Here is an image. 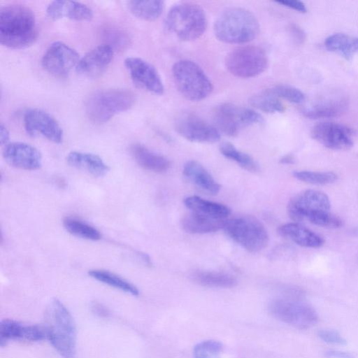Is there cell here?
Instances as JSON below:
<instances>
[{
	"label": "cell",
	"mask_w": 358,
	"mask_h": 358,
	"mask_svg": "<svg viewBox=\"0 0 358 358\" xmlns=\"http://www.w3.org/2000/svg\"><path fill=\"white\" fill-rule=\"evenodd\" d=\"M47 339L64 358H73L76 352V329L72 315L66 306L54 299L45 313Z\"/></svg>",
	"instance_id": "2"
},
{
	"label": "cell",
	"mask_w": 358,
	"mask_h": 358,
	"mask_svg": "<svg viewBox=\"0 0 358 358\" xmlns=\"http://www.w3.org/2000/svg\"><path fill=\"white\" fill-rule=\"evenodd\" d=\"M308 220L315 225L331 229L339 228L343 224L342 219L330 211L314 214Z\"/></svg>",
	"instance_id": "38"
},
{
	"label": "cell",
	"mask_w": 358,
	"mask_h": 358,
	"mask_svg": "<svg viewBox=\"0 0 358 358\" xmlns=\"http://www.w3.org/2000/svg\"><path fill=\"white\" fill-rule=\"evenodd\" d=\"M259 24L250 10L230 8L224 10L214 24L216 38L226 43L242 44L254 40L259 33Z\"/></svg>",
	"instance_id": "3"
},
{
	"label": "cell",
	"mask_w": 358,
	"mask_h": 358,
	"mask_svg": "<svg viewBox=\"0 0 358 358\" xmlns=\"http://www.w3.org/2000/svg\"><path fill=\"white\" fill-rule=\"evenodd\" d=\"M278 232L282 237L305 248H317L324 243L322 236L297 223L281 225L278 229Z\"/></svg>",
	"instance_id": "20"
},
{
	"label": "cell",
	"mask_w": 358,
	"mask_h": 358,
	"mask_svg": "<svg viewBox=\"0 0 358 358\" xmlns=\"http://www.w3.org/2000/svg\"><path fill=\"white\" fill-rule=\"evenodd\" d=\"M124 66L131 78L140 87L155 94H162L164 87L156 69L145 60L129 57L124 59Z\"/></svg>",
	"instance_id": "16"
},
{
	"label": "cell",
	"mask_w": 358,
	"mask_h": 358,
	"mask_svg": "<svg viewBox=\"0 0 358 358\" xmlns=\"http://www.w3.org/2000/svg\"><path fill=\"white\" fill-rule=\"evenodd\" d=\"M172 75L178 91L190 101L204 99L213 92L210 80L194 62L188 59L176 62L172 67Z\"/></svg>",
	"instance_id": "6"
},
{
	"label": "cell",
	"mask_w": 358,
	"mask_h": 358,
	"mask_svg": "<svg viewBox=\"0 0 358 358\" xmlns=\"http://www.w3.org/2000/svg\"><path fill=\"white\" fill-rule=\"evenodd\" d=\"M225 221L192 211L182 218V227L190 234H207L222 229Z\"/></svg>",
	"instance_id": "24"
},
{
	"label": "cell",
	"mask_w": 358,
	"mask_h": 358,
	"mask_svg": "<svg viewBox=\"0 0 358 358\" xmlns=\"http://www.w3.org/2000/svg\"><path fill=\"white\" fill-rule=\"evenodd\" d=\"M88 274L92 278L108 285L110 287L120 289L134 296L139 294V290L130 282L122 277L102 269H93L88 271Z\"/></svg>",
	"instance_id": "30"
},
{
	"label": "cell",
	"mask_w": 358,
	"mask_h": 358,
	"mask_svg": "<svg viewBox=\"0 0 358 358\" xmlns=\"http://www.w3.org/2000/svg\"><path fill=\"white\" fill-rule=\"evenodd\" d=\"M66 159L70 166L94 176H103L109 171L108 166L95 154L72 151L67 155Z\"/></svg>",
	"instance_id": "22"
},
{
	"label": "cell",
	"mask_w": 358,
	"mask_h": 358,
	"mask_svg": "<svg viewBox=\"0 0 358 358\" xmlns=\"http://www.w3.org/2000/svg\"><path fill=\"white\" fill-rule=\"evenodd\" d=\"M63 225L69 233L77 237L92 241H97L101 238V234L99 230L74 217L68 216L64 217Z\"/></svg>",
	"instance_id": "31"
},
{
	"label": "cell",
	"mask_w": 358,
	"mask_h": 358,
	"mask_svg": "<svg viewBox=\"0 0 358 358\" xmlns=\"http://www.w3.org/2000/svg\"><path fill=\"white\" fill-rule=\"evenodd\" d=\"M297 180L313 185H327L336 181L338 176L333 172L300 171L293 173Z\"/></svg>",
	"instance_id": "34"
},
{
	"label": "cell",
	"mask_w": 358,
	"mask_h": 358,
	"mask_svg": "<svg viewBox=\"0 0 358 358\" xmlns=\"http://www.w3.org/2000/svg\"><path fill=\"white\" fill-rule=\"evenodd\" d=\"M183 174L193 183L208 193L215 195L220 189V185L199 162L190 160L183 167Z\"/></svg>",
	"instance_id": "23"
},
{
	"label": "cell",
	"mask_w": 358,
	"mask_h": 358,
	"mask_svg": "<svg viewBox=\"0 0 358 358\" xmlns=\"http://www.w3.org/2000/svg\"><path fill=\"white\" fill-rule=\"evenodd\" d=\"M278 3L285 7L289 8L300 13H306L307 9L306 5L300 1L296 0H283L276 1Z\"/></svg>",
	"instance_id": "40"
},
{
	"label": "cell",
	"mask_w": 358,
	"mask_h": 358,
	"mask_svg": "<svg viewBox=\"0 0 358 358\" xmlns=\"http://www.w3.org/2000/svg\"><path fill=\"white\" fill-rule=\"evenodd\" d=\"M325 355L328 358H354L350 353L339 350L327 351Z\"/></svg>",
	"instance_id": "41"
},
{
	"label": "cell",
	"mask_w": 358,
	"mask_h": 358,
	"mask_svg": "<svg viewBox=\"0 0 358 358\" xmlns=\"http://www.w3.org/2000/svg\"><path fill=\"white\" fill-rule=\"evenodd\" d=\"M47 338L45 327L39 325H23L20 323L15 334V340L39 341Z\"/></svg>",
	"instance_id": "35"
},
{
	"label": "cell",
	"mask_w": 358,
	"mask_h": 358,
	"mask_svg": "<svg viewBox=\"0 0 358 358\" xmlns=\"http://www.w3.org/2000/svg\"><path fill=\"white\" fill-rule=\"evenodd\" d=\"M2 155L10 166L23 170H37L42 166V155L34 146L23 143L13 142L6 145Z\"/></svg>",
	"instance_id": "17"
},
{
	"label": "cell",
	"mask_w": 358,
	"mask_h": 358,
	"mask_svg": "<svg viewBox=\"0 0 358 358\" xmlns=\"http://www.w3.org/2000/svg\"><path fill=\"white\" fill-rule=\"evenodd\" d=\"M319 337L324 342L336 345L346 344V340L337 331L322 329L318 332Z\"/></svg>",
	"instance_id": "39"
},
{
	"label": "cell",
	"mask_w": 358,
	"mask_h": 358,
	"mask_svg": "<svg viewBox=\"0 0 358 358\" xmlns=\"http://www.w3.org/2000/svg\"><path fill=\"white\" fill-rule=\"evenodd\" d=\"M268 309L275 318L301 329L314 326L318 320L317 314L310 305L295 298L274 299Z\"/></svg>",
	"instance_id": "9"
},
{
	"label": "cell",
	"mask_w": 358,
	"mask_h": 358,
	"mask_svg": "<svg viewBox=\"0 0 358 358\" xmlns=\"http://www.w3.org/2000/svg\"><path fill=\"white\" fill-rule=\"evenodd\" d=\"M324 46L329 51L336 52L349 60L358 53V37L336 33L325 39Z\"/></svg>",
	"instance_id": "27"
},
{
	"label": "cell",
	"mask_w": 358,
	"mask_h": 358,
	"mask_svg": "<svg viewBox=\"0 0 358 358\" xmlns=\"http://www.w3.org/2000/svg\"><path fill=\"white\" fill-rule=\"evenodd\" d=\"M165 25L180 40L192 41L204 34L207 18L203 9L197 3L181 2L169 10Z\"/></svg>",
	"instance_id": "5"
},
{
	"label": "cell",
	"mask_w": 358,
	"mask_h": 358,
	"mask_svg": "<svg viewBox=\"0 0 358 358\" xmlns=\"http://www.w3.org/2000/svg\"><path fill=\"white\" fill-rule=\"evenodd\" d=\"M184 203L192 212L220 220H227L230 215V208L222 203L203 199L197 196L185 199Z\"/></svg>",
	"instance_id": "26"
},
{
	"label": "cell",
	"mask_w": 358,
	"mask_h": 358,
	"mask_svg": "<svg viewBox=\"0 0 358 358\" xmlns=\"http://www.w3.org/2000/svg\"><path fill=\"white\" fill-rule=\"evenodd\" d=\"M135 101V94L131 90L122 88L102 90L87 98L85 112L92 122L103 124L115 115L130 109Z\"/></svg>",
	"instance_id": "4"
},
{
	"label": "cell",
	"mask_w": 358,
	"mask_h": 358,
	"mask_svg": "<svg viewBox=\"0 0 358 358\" xmlns=\"http://www.w3.org/2000/svg\"><path fill=\"white\" fill-rule=\"evenodd\" d=\"M190 278L195 283L209 287L231 288L236 285V279L225 273L203 270L194 271Z\"/></svg>",
	"instance_id": "28"
},
{
	"label": "cell",
	"mask_w": 358,
	"mask_h": 358,
	"mask_svg": "<svg viewBox=\"0 0 358 358\" xmlns=\"http://www.w3.org/2000/svg\"><path fill=\"white\" fill-rule=\"evenodd\" d=\"M24 126L30 136L41 135L55 143H61L64 134L56 119L48 112L31 108L24 115Z\"/></svg>",
	"instance_id": "13"
},
{
	"label": "cell",
	"mask_w": 358,
	"mask_h": 358,
	"mask_svg": "<svg viewBox=\"0 0 358 358\" xmlns=\"http://www.w3.org/2000/svg\"><path fill=\"white\" fill-rule=\"evenodd\" d=\"M38 37L33 11L22 4H9L0 8V43L12 49L32 45Z\"/></svg>",
	"instance_id": "1"
},
{
	"label": "cell",
	"mask_w": 358,
	"mask_h": 358,
	"mask_svg": "<svg viewBox=\"0 0 358 358\" xmlns=\"http://www.w3.org/2000/svg\"><path fill=\"white\" fill-rule=\"evenodd\" d=\"M46 13L52 20L68 18L76 21H87L93 17V12L90 7L75 1H53L48 4Z\"/></svg>",
	"instance_id": "19"
},
{
	"label": "cell",
	"mask_w": 358,
	"mask_h": 358,
	"mask_svg": "<svg viewBox=\"0 0 358 358\" xmlns=\"http://www.w3.org/2000/svg\"><path fill=\"white\" fill-rule=\"evenodd\" d=\"M347 108V101L343 98L320 99L306 108L303 113L310 118H328L340 115Z\"/></svg>",
	"instance_id": "25"
},
{
	"label": "cell",
	"mask_w": 358,
	"mask_h": 358,
	"mask_svg": "<svg viewBox=\"0 0 358 358\" xmlns=\"http://www.w3.org/2000/svg\"><path fill=\"white\" fill-rule=\"evenodd\" d=\"M222 229L231 239L251 252L264 250L268 243V235L264 224L250 215L226 220Z\"/></svg>",
	"instance_id": "7"
},
{
	"label": "cell",
	"mask_w": 358,
	"mask_h": 358,
	"mask_svg": "<svg viewBox=\"0 0 358 358\" xmlns=\"http://www.w3.org/2000/svg\"><path fill=\"white\" fill-rule=\"evenodd\" d=\"M268 90L279 99L291 103H301L305 100L304 94L296 87L288 85H278Z\"/></svg>",
	"instance_id": "36"
},
{
	"label": "cell",
	"mask_w": 358,
	"mask_h": 358,
	"mask_svg": "<svg viewBox=\"0 0 358 358\" xmlns=\"http://www.w3.org/2000/svg\"><path fill=\"white\" fill-rule=\"evenodd\" d=\"M311 136L323 146L336 150H346L353 145L352 132L345 125L322 122L311 129Z\"/></svg>",
	"instance_id": "15"
},
{
	"label": "cell",
	"mask_w": 358,
	"mask_h": 358,
	"mask_svg": "<svg viewBox=\"0 0 358 358\" xmlns=\"http://www.w3.org/2000/svg\"><path fill=\"white\" fill-rule=\"evenodd\" d=\"M222 349V344L219 341H205L194 346L193 355L194 358H220Z\"/></svg>",
	"instance_id": "37"
},
{
	"label": "cell",
	"mask_w": 358,
	"mask_h": 358,
	"mask_svg": "<svg viewBox=\"0 0 358 358\" xmlns=\"http://www.w3.org/2000/svg\"><path fill=\"white\" fill-rule=\"evenodd\" d=\"M92 309L94 312L99 316H106L108 313L107 308L98 303H94L93 304Z\"/></svg>",
	"instance_id": "43"
},
{
	"label": "cell",
	"mask_w": 358,
	"mask_h": 358,
	"mask_svg": "<svg viewBox=\"0 0 358 358\" xmlns=\"http://www.w3.org/2000/svg\"><path fill=\"white\" fill-rule=\"evenodd\" d=\"M293 162L294 157L291 155H285L280 159V163L281 164H292Z\"/></svg>",
	"instance_id": "44"
},
{
	"label": "cell",
	"mask_w": 358,
	"mask_h": 358,
	"mask_svg": "<svg viewBox=\"0 0 358 358\" xmlns=\"http://www.w3.org/2000/svg\"><path fill=\"white\" fill-rule=\"evenodd\" d=\"M176 131L185 139L196 143H214L220 139L219 130L196 115L181 114L175 122Z\"/></svg>",
	"instance_id": "14"
},
{
	"label": "cell",
	"mask_w": 358,
	"mask_h": 358,
	"mask_svg": "<svg viewBox=\"0 0 358 358\" xmlns=\"http://www.w3.org/2000/svg\"><path fill=\"white\" fill-rule=\"evenodd\" d=\"M249 103L254 108L265 113H282L285 110V106L280 99L268 89L252 96Z\"/></svg>",
	"instance_id": "32"
},
{
	"label": "cell",
	"mask_w": 358,
	"mask_h": 358,
	"mask_svg": "<svg viewBox=\"0 0 358 358\" xmlns=\"http://www.w3.org/2000/svg\"><path fill=\"white\" fill-rule=\"evenodd\" d=\"M213 119L218 129L229 136H235L245 127L263 122L256 111L231 103L217 106Z\"/></svg>",
	"instance_id": "10"
},
{
	"label": "cell",
	"mask_w": 358,
	"mask_h": 358,
	"mask_svg": "<svg viewBox=\"0 0 358 358\" xmlns=\"http://www.w3.org/2000/svg\"><path fill=\"white\" fill-rule=\"evenodd\" d=\"M331 202L328 196L318 190L307 189L292 198L287 205L289 217L296 222L308 220L311 215L330 211Z\"/></svg>",
	"instance_id": "12"
},
{
	"label": "cell",
	"mask_w": 358,
	"mask_h": 358,
	"mask_svg": "<svg viewBox=\"0 0 358 358\" xmlns=\"http://www.w3.org/2000/svg\"><path fill=\"white\" fill-rule=\"evenodd\" d=\"M113 48L108 44L96 46L80 59L76 68L81 76L93 78L103 72L113 60Z\"/></svg>",
	"instance_id": "18"
},
{
	"label": "cell",
	"mask_w": 358,
	"mask_h": 358,
	"mask_svg": "<svg viewBox=\"0 0 358 358\" xmlns=\"http://www.w3.org/2000/svg\"><path fill=\"white\" fill-rule=\"evenodd\" d=\"M130 152L137 164L145 170L163 173L170 168L171 163L166 157L150 150L142 144L131 145Z\"/></svg>",
	"instance_id": "21"
},
{
	"label": "cell",
	"mask_w": 358,
	"mask_h": 358,
	"mask_svg": "<svg viewBox=\"0 0 358 358\" xmlns=\"http://www.w3.org/2000/svg\"><path fill=\"white\" fill-rule=\"evenodd\" d=\"M10 139V134L7 128L1 123L0 125V142L1 145H7Z\"/></svg>",
	"instance_id": "42"
},
{
	"label": "cell",
	"mask_w": 358,
	"mask_h": 358,
	"mask_svg": "<svg viewBox=\"0 0 358 358\" xmlns=\"http://www.w3.org/2000/svg\"><path fill=\"white\" fill-rule=\"evenodd\" d=\"M225 65L234 76L249 78L262 73L268 66V59L262 48L244 45L234 49L227 55Z\"/></svg>",
	"instance_id": "8"
},
{
	"label": "cell",
	"mask_w": 358,
	"mask_h": 358,
	"mask_svg": "<svg viewBox=\"0 0 358 358\" xmlns=\"http://www.w3.org/2000/svg\"><path fill=\"white\" fill-rule=\"evenodd\" d=\"M80 59L79 54L71 47L62 41H55L44 52L41 64L52 76L64 78L73 68H76Z\"/></svg>",
	"instance_id": "11"
},
{
	"label": "cell",
	"mask_w": 358,
	"mask_h": 358,
	"mask_svg": "<svg viewBox=\"0 0 358 358\" xmlns=\"http://www.w3.org/2000/svg\"><path fill=\"white\" fill-rule=\"evenodd\" d=\"M164 3L163 1H129L127 6L130 12L136 17L146 20L153 21L157 19L162 13Z\"/></svg>",
	"instance_id": "29"
},
{
	"label": "cell",
	"mask_w": 358,
	"mask_h": 358,
	"mask_svg": "<svg viewBox=\"0 0 358 358\" xmlns=\"http://www.w3.org/2000/svg\"><path fill=\"white\" fill-rule=\"evenodd\" d=\"M220 151L225 157L236 162L248 171L255 173L259 170L258 164L250 155L238 150L229 142L222 143L220 146Z\"/></svg>",
	"instance_id": "33"
}]
</instances>
